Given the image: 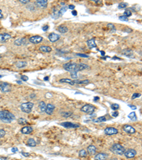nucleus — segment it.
<instances>
[{
    "label": "nucleus",
    "instance_id": "obj_1",
    "mask_svg": "<svg viewBox=\"0 0 142 160\" xmlns=\"http://www.w3.org/2000/svg\"><path fill=\"white\" fill-rule=\"evenodd\" d=\"M63 68L67 70V71H69V72H78V71H81L82 70H85V69H87L89 68L90 67L85 64V63H65L63 66Z\"/></svg>",
    "mask_w": 142,
    "mask_h": 160
},
{
    "label": "nucleus",
    "instance_id": "obj_2",
    "mask_svg": "<svg viewBox=\"0 0 142 160\" xmlns=\"http://www.w3.org/2000/svg\"><path fill=\"white\" fill-rule=\"evenodd\" d=\"M15 116L8 110L0 111V120L5 123H10L15 120Z\"/></svg>",
    "mask_w": 142,
    "mask_h": 160
},
{
    "label": "nucleus",
    "instance_id": "obj_3",
    "mask_svg": "<svg viewBox=\"0 0 142 160\" xmlns=\"http://www.w3.org/2000/svg\"><path fill=\"white\" fill-rule=\"evenodd\" d=\"M110 150L115 154L123 155L126 151V149L120 144H114L111 147Z\"/></svg>",
    "mask_w": 142,
    "mask_h": 160
},
{
    "label": "nucleus",
    "instance_id": "obj_4",
    "mask_svg": "<svg viewBox=\"0 0 142 160\" xmlns=\"http://www.w3.org/2000/svg\"><path fill=\"white\" fill-rule=\"evenodd\" d=\"M34 108V103L31 102H26L21 104L20 109L23 113H30L32 111V109Z\"/></svg>",
    "mask_w": 142,
    "mask_h": 160
},
{
    "label": "nucleus",
    "instance_id": "obj_5",
    "mask_svg": "<svg viewBox=\"0 0 142 160\" xmlns=\"http://www.w3.org/2000/svg\"><path fill=\"white\" fill-rule=\"evenodd\" d=\"M94 110H95V108L90 104H87V105H84L83 107H82V108H81L82 112L87 113L88 115H92L94 112Z\"/></svg>",
    "mask_w": 142,
    "mask_h": 160
},
{
    "label": "nucleus",
    "instance_id": "obj_6",
    "mask_svg": "<svg viewBox=\"0 0 142 160\" xmlns=\"http://www.w3.org/2000/svg\"><path fill=\"white\" fill-rule=\"evenodd\" d=\"M11 90V85L6 82H0V91L2 93H9Z\"/></svg>",
    "mask_w": 142,
    "mask_h": 160
},
{
    "label": "nucleus",
    "instance_id": "obj_7",
    "mask_svg": "<svg viewBox=\"0 0 142 160\" xmlns=\"http://www.w3.org/2000/svg\"><path fill=\"white\" fill-rule=\"evenodd\" d=\"M60 125L65 127V128H71V129H75V128H78L80 127L79 124H76V123H73L70 122H61Z\"/></svg>",
    "mask_w": 142,
    "mask_h": 160
},
{
    "label": "nucleus",
    "instance_id": "obj_8",
    "mask_svg": "<svg viewBox=\"0 0 142 160\" xmlns=\"http://www.w3.org/2000/svg\"><path fill=\"white\" fill-rule=\"evenodd\" d=\"M137 152L135 149H129L125 151L124 155L126 156V158L127 159H131V158H134L136 155Z\"/></svg>",
    "mask_w": 142,
    "mask_h": 160
},
{
    "label": "nucleus",
    "instance_id": "obj_9",
    "mask_svg": "<svg viewBox=\"0 0 142 160\" xmlns=\"http://www.w3.org/2000/svg\"><path fill=\"white\" fill-rule=\"evenodd\" d=\"M105 133L107 135H116L118 133V129L114 127H107L105 129Z\"/></svg>",
    "mask_w": 142,
    "mask_h": 160
},
{
    "label": "nucleus",
    "instance_id": "obj_10",
    "mask_svg": "<svg viewBox=\"0 0 142 160\" xmlns=\"http://www.w3.org/2000/svg\"><path fill=\"white\" fill-rule=\"evenodd\" d=\"M123 130L126 133H128V134H134L136 132V129L129 125H125L123 127Z\"/></svg>",
    "mask_w": 142,
    "mask_h": 160
},
{
    "label": "nucleus",
    "instance_id": "obj_11",
    "mask_svg": "<svg viewBox=\"0 0 142 160\" xmlns=\"http://www.w3.org/2000/svg\"><path fill=\"white\" fill-rule=\"evenodd\" d=\"M43 41V37L40 36H34L29 38V41L34 44H38Z\"/></svg>",
    "mask_w": 142,
    "mask_h": 160
},
{
    "label": "nucleus",
    "instance_id": "obj_12",
    "mask_svg": "<svg viewBox=\"0 0 142 160\" xmlns=\"http://www.w3.org/2000/svg\"><path fill=\"white\" fill-rule=\"evenodd\" d=\"M55 110V106L52 104L49 103L48 105H46V108H45V113L49 115H51Z\"/></svg>",
    "mask_w": 142,
    "mask_h": 160
},
{
    "label": "nucleus",
    "instance_id": "obj_13",
    "mask_svg": "<svg viewBox=\"0 0 142 160\" xmlns=\"http://www.w3.org/2000/svg\"><path fill=\"white\" fill-rule=\"evenodd\" d=\"M108 156V154L106 153H98L94 156V160H106Z\"/></svg>",
    "mask_w": 142,
    "mask_h": 160
},
{
    "label": "nucleus",
    "instance_id": "obj_14",
    "mask_svg": "<svg viewBox=\"0 0 142 160\" xmlns=\"http://www.w3.org/2000/svg\"><path fill=\"white\" fill-rule=\"evenodd\" d=\"M122 53L123 55H124L125 56H127L129 58H132L134 56V53L133 51L130 48H125L124 50H122Z\"/></svg>",
    "mask_w": 142,
    "mask_h": 160
},
{
    "label": "nucleus",
    "instance_id": "obj_15",
    "mask_svg": "<svg viewBox=\"0 0 142 160\" xmlns=\"http://www.w3.org/2000/svg\"><path fill=\"white\" fill-rule=\"evenodd\" d=\"M36 5L40 8H45L48 4V1L47 0H38L35 2Z\"/></svg>",
    "mask_w": 142,
    "mask_h": 160
},
{
    "label": "nucleus",
    "instance_id": "obj_16",
    "mask_svg": "<svg viewBox=\"0 0 142 160\" xmlns=\"http://www.w3.org/2000/svg\"><path fill=\"white\" fill-rule=\"evenodd\" d=\"M32 132H33V128L30 126L23 127L21 129V132L22 133V134H24V135H29V134H30V133H31Z\"/></svg>",
    "mask_w": 142,
    "mask_h": 160
},
{
    "label": "nucleus",
    "instance_id": "obj_17",
    "mask_svg": "<svg viewBox=\"0 0 142 160\" xmlns=\"http://www.w3.org/2000/svg\"><path fill=\"white\" fill-rule=\"evenodd\" d=\"M26 43V38H19L14 41V44L16 46H23Z\"/></svg>",
    "mask_w": 142,
    "mask_h": 160
},
{
    "label": "nucleus",
    "instance_id": "obj_18",
    "mask_svg": "<svg viewBox=\"0 0 142 160\" xmlns=\"http://www.w3.org/2000/svg\"><path fill=\"white\" fill-rule=\"evenodd\" d=\"M11 39V35L7 33L0 34V42H7L9 39Z\"/></svg>",
    "mask_w": 142,
    "mask_h": 160
},
{
    "label": "nucleus",
    "instance_id": "obj_19",
    "mask_svg": "<svg viewBox=\"0 0 142 160\" xmlns=\"http://www.w3.org/2000/svg\"><path fill=\"white\" fill-rule=\"evenodd\" d=\"M59 39H60V35H58L57 34H55V33H51L49 36V39L51 42H56Z\"/></svg>",
    "mask_w": 142,
    "mask_h": 160
},
{
    "label": "nucleus",
    "instance_id": "obj_20",
    "mask_svg": "<svg viewBox=\"0 0 142 160\" xmlns=\"http://www.w3.org/2000/svg\"><path fill=\"white\" fill-rule=\"evenodd\" d=\"M87 152L90 155H94V154H96L97 152V148L94 145H90L87 147Z\"/></svg>",
    "mask_w": 142,
    "mask_h": 160
},
{
    "label": "nucleus",
    "instance_id": "obj_21",
    "mask_svg": "<svg viewBox=\"0 0 142 160\" xmlns=\"http://www.w3.org/2000/svg\"><path fill=\"white\" fill-rule=\"evenodd\" d=\"M39 51L43 53H49L52 51V48L48 46H41L39 47Z\"/></svg>",
    "mask_w": 142,
    "mask_h": 160
},
{
    "label": "nucleus",
    "instance_id": "obj_22",
    "mask_svg": "<svg viewBox=\"0 0 142 160\" xmlns=\"http://www.w3.org/2000/svg\"><path fill=\"white\" fill-rule=\"evenodd\" d=\"M60 83H68L71 86H74L75 83L74 82V81H72L71 79H69V78H62L60 79L59 81Z\"/></svg>",
    "mask_w": 142,
    "mask_h": 160
},
{
    "label": "nucleus",
    "instance_id": "obj_23",
    "mask_svg": "<svg viewBox=\"0 0 142 160\" xmlns=\"http://www.w3.org/2000/svg\"><path fill=\"white\" fill-rule=\"evenodd\" d=\"M87 46H88V47H89L90 48H96V46H97V44H96L95 41H94V39H92L87 41Z\"/></svg>",
    "mask_w": 142,
    "mask_h": 160
},
{
    "label": "nucleus",
    "instance_id": "obj_24",
    "mask_svg": "<svg viewBox=\"0 0 142 160\" xmlns=\"http://www.w3.org/2000/svg\"><path fill=\"white\" fill-rule=\"evenodd\" d=\"M45 108H46V105L45 104V102L43 101H41L39 102L38 109H39L40 113H44L45 111Z\"/></svg>",
    "mask_w": 142,
    "mask_h": 160
},
{
    "label": "nucleus",
    "instance_id": "obj_25",
    "mask_svg": "<svg viewBox=\"0 0 142 160\" xmlns=\"http://www.w3.org/2000/svg\"><path fill=\"white\" fill-rule=\"evenodd\" d=\"M26 144L29 146V147H36L37 143L33 139V138H29L27 142H26Z\"/></svg>",
    "mask_w": 142,
    "mask_h": 160
},
{
    "label": "nucleus",
    "instance_id": "obj_26",
    "mask_svg": "<svg viewBox=\"0 0 142 160\" xmlns=\"http://www.w3.org/2000/svg\"><path fill=\"white\" fill-rule=\"evenodd\" d=\"M58 31L60 32V33H62V34L66 33V32L68 31L67 27V26H65V25H61V26H58Z\"/></svg>",
    "mask_w": 142,
    "mask_h": 160
},
{
    "label": "nucleus",
    "instance_id": "obj_27",
    "mask_svg": "<svg viewBox=\"0 0 142 160\" xmlns=\"http://www.w3.org/2000/svg\"><path fill=\"white\" fill-rule=\"evenodd\" d=\"M26 65H27V63H26V62H25V61H19V62H17V63H16V67L19 68H24L25 66H26Z\"/></svg>",
    "mask_w": 142,
    "mask_h": 160
},
{
    "label": "nucleus",
    "instance_id": "obj_28",
    "mask_svg": "<svg viewBox=\"0 0 142 160\" xmlns=\"http://www.w3.org/2000/svg\"><path fill=\"white\" fill-rule=\"evenodd\" d=\"M75 83L77 84H89L90 83V81L89 80H84V81H79V80H76V81H74Z\"/></svg>",
    "mask_w": 142,
    "mask_h": 160
},
{
    "label": "nucleus",
    "instance_id": "obj_29",
    "mask_svg": "<svg viewBox=\"0 0 142 160\" xmlns=\"http://www.w3.org/2000/svg\"><path fill=\"white\" fill-rule=\"evenodd\" d=\"M94 122H97V123H99V122H105L107 121V119L105 116H102V117H100L98 118H97L96 120H93Z\"/></svg>",
    "mask_w": 142,
    "mask_h": 160
},
{
    "label": "nucleus",
    "instance_id": "obj_30",
    "mask_svg": "<svg viewBox=\"0 0 142 160\" xmlns=\"http://www.w3.org/2000/svg\"><path fill=\"white\" fill-rule=\"evenodd\" d=\"M128 117H129V119H131V120H133V121H136V120H137L136 113H135L134 112H132V113H129V115H128Z\"/></svg>",
    "mask_w": 142,
    "mask_h": 160
},
{
    "label": "nucleus",
    "instance_id": "obj_31",
    "mask_svg": "<svg viewBox=\"0 0 142 160\" xmlns=\"http://www.w3.org/2000/svg\"><path fill=\"white\" fill-rule=\"evenodd\" d=\"M18 122H19V124H20L21 125H25L26 124H28V121L25 118H23V117L19 118L18 120Z\"/></svg>",
    "mask_w": 142,
    "mask_h": 160
},
{
    "label": "nucleus",
    "instance_id": "obj_32",
    "mask_svg": "<svg viewBox=\"0 0 142 160\" xmlns=\"http://www.w3.org/2000/svg\"><path fill=\"white\" fill-rule=\"evenodd\" d=\"M67 9H68V7H67V6H64V7H61V9H60V11H58V14H59L60 16H62V15L67 10Z\"/></svg>",
    "mask_w": 142,
    "mask_h": 160
},
{
    "label": "nucleus",
    "instance_id": "obj_33",
    "mask_svg": "<svg viewBox=\"0 0 142 160\" xmlns=\"http://www.w3.org/2000/svg\"><path fill=\"white\" fill-rule=\"evenodd\" d=\"M87 155V152L85 149H81L79 152V156L80 157H85Z\"/></svg>",
    "mask_w": 142,
    "mask_h": 160
},
{
    "label": "nucleus",
    "instance_id": "obj_34",
    "mask_svg": "<svg viewBox=\"0 0 142 160\" xmlns=\"http://www.w3.org/2000/svg\"><path fill=\"white\" fill-rule=\"evenodd\" d=\"M111 108L113 110H118L120 108V105L118 104H116V103H113V104L111 105Z\"/></svg>",
    "mask_w": 142,
    "mask_h": 160
},
{
    "label": "nucleus",
    "instance_id": "obj_35",
    "mask_svg": "<svg viewBox=\"0 0 142 160\" xmlns=\"http://www.w3.org/2000/svg\"><path fill=\"white\" fill-rule=\"evenodd\" d=\"M127 7H128V3H126V2H122L118 5V8L119 9H124Z\"/></svg>",
    "mask_w": 142,
    "mask_h": 160
},
{
    "label": "nucleus",
    "instance_id": "obj_36",
    "mask_svg": "<svg viewBox=\"0 0 142 160\" xmlns=\"http://www.w3.org/2000/svg\"><path fill=\"white\" fill-rule=\"evenodd\" d=\"M70 75L71 78H74V79H76V78H78V73H77V72H71Z\"/></svg>",
    "mask_w": 142,
    "mask_h": 160
},
{
    "label": "nucleus",
    "instance_id": "obj_37",
    "mask_svg": "<svg viewBox=\"0 0 142 160\" xmlns=\"http://www.w3.org/2000/svg\"><path fill=\"white\" fill-rule=\"evenodd\" d=\"M71 115H72V113L71 112H66V113H62V116L64 117H70Z\"/></svg>",
    "mask_w": 142,
    "mask_h": 160
},
{
    "label": "nucleus",
    "instance_id": "obj_38",
    "mask_svg": "<svg viewBox=\"0 0 142 160\" xmlns=\"http://www.w3.org/2000/svg\"><path fill=\"white\" fill-rule=\"evenodd\" d=\"M119 19H120V21H129L128 17H127V16H120L119 17Z\"/></svg>",
    "mask_w": 142,
    "mask_h": 160
},
{
    "label": "nucleus",
    "instance_id": "obj_39",
    "mask_svg": "<svg viewBox=\"0 0 142 160\" xmlns=\"http://www.w3.org/2000/svg\"><path fill=\"white\" fill-rule=\"evenodd\" d=\"M123 16H125L127 17H129L131 16V12L129 11V10H126L124 12V15Z\"/></svg>",
    "mask_w": 142,
    "mask_h": 160
},
{
    "label": "nucleus",
    "instance_id": "obj_40",
    "mask_svg": "<svg viewBox=\"0 0 142 160\" xmlns=\"http://www.w3.org/2000/svg\"><path fill=\"white\" fill-rule=\"evenodd\" d=\"M5 135H6V132L4 129H0V138L4 137L5 136Z\"/></svg>",
    "mask_w": 142,
    "mask_h": 160
},
{
    "label": "nucleus",
    "instance_id": "obj_41",
    "mask_svg": "<svg viewBox=\"0 0 142 160\" xmlns=\"http://www.w3.org/2000/svg\"><path fill=\"white\" fill-rule=\"evenodd\" d=\"M21 80L23 81H27L29 80V77L26 76V75H22L21 76Z\"/></svg>",
    "mask_w": 142,
    "mask_h": 160
},
{
    "label": "nucleus",
    "instance_id": "obj_42",
    "mask_svg": "<svg viewBox=\"0 0 142 160\" xmlns=\"http://www.w3.org/2000/svg\"><path fill=\"white\" fill-rule=\"evenodd\" d=\"M141 94H140V93H134V94L132 95L131 98H132V99H136V98H137L141 97Z\"/></svg>",
    "mask_w": 142,
    "mask_h": 160
},
{
    "label": "nucleus",
    "instance_id": "obj_43",
    "mask_svg": "<svg viewBox=\"0 0 142 160\" xmlns=\"http://www.w3.org/2000/svg\"><path fill=\"white\" fill-rule=\"evenodd\" d=\"M76 55L78 56H80V57H83V58H88V56L87 55L83 54V53H77Z\"/></svg>",
    "mask_w": 142,
    "mask_h": 160
},
{
    "label": "nucleus",
    "instance_id": "obj_44",
    "mask_svg": "<svg viewBox=\"0 0 142 160\" xmlns=\"http://www.w3.org/2000/svg\"><path fill=\"white\" fill-rule=\"evenodd\" d=\"M49 25H45V26H43V27H42V30H43V31H46L47 30L49 29Z\"/></svg>",
    "mask_w": 142,
    "mask_h": 160
},
{
    "label": "nucleus",
    "instance_id": "obj_45",
    "mask_svg": "<svg viewBox=\"0 0 142 160\" xmlns=\"http://www.w3.org/2000/svg\"><path fill=\"white\" fill-rule=\"evenodd\" d=\"M112 115L113 117H117L118 115H119V113H118V112H116V111H115V112H113V113H112Z\"/></svg>",
    "mask_w": 142,
    "mask_h": 160
},
{
    "label": "nucleus",
    "instance_id": "obj_46",
    "mask_svg": "<svg viewBox=\"0 0 142 160\" xmlns=\"http://www.w3.org/2000/svg\"><path fill=\"white\" fill-rule=\"evenodd\" d=\"M107 26H108V27H109V28H112V29H114V31L115 30V27H114V26L112 23H108Z\"/></svg>",
    "mask_w": 142,
    "mask_h": 160
},
{
    "label": "nucleus",
    "instance_id": "obj_47",
    "mask_svg": "<svg viewBox=\"0 0 142 160\" xmlns=\"http://www.w3.org/2000/svg\"><path fill=\"white\" fill-rule=\"evenodd\" d=\"M19 2H20L21 3H22V4H28V3L29 2V0H20Z\"/></svg>",
    "mask_w": 142,
    "mask_h": 160
},
{
    "label": "nucleus",
    "instance_id": "obj_48",
    "mask_svg": "<svg viewBox=\"0 0 142 160\" xmlns=\"http://www.w3.org/2000/svg\"><path fill=\"white\" fill-rule=\"evenodd\" d=\"M21 154L23 156H30V154L28 153V152H21Z\"/></svg>",
    "mask_w": 142,
    "mask_h": 160
},
{
    "label": "nucleus",
    "instance_id": "obj_49",
    "mask_svg": "<svg viewBox=\"0 0 142 160\" xmlns=\"http://www.w3.org/2000/svg\"><path fill=\"white\" fill-rule=\"evenodd\" d=\"M18 149L16 148V147H13L12 149H11V152H14V153H16V152H18Z\"/></svg>",
    "mask_w": 142,
    "mask_h": 160
},
{
    "label": "nucleus",
    "instance_id": "obj_50",
    "mask_svg": "<svg viewBox=\"0 0 142 160\" xmlns=\"http://www.w3.org/2000/svg\"><path fill=\"white\" fill-rule=\"evenodd\" d=\"M129 107V108H131L132 110H136V107L135 106V105H128Z\"/></svg>",
    "mask_w": 142,
    "mask_h": 160
},
{
    "label": "nucleus",
    "instance_id": "obj_51",
    "mask_svg": "<svg viewBox=\"0 0 142 160\" xmlns=\"http://www.w3.org/2000/svg\"><path fill=\"white\" fill-rule=\"evenodd\" d=\"M127 29V30H124L125 32H128V33H131V31H132V30L131 29H129V28H126V29Z\"/></svg>",
    "mask_w": 142,
    "mask_h": 160
},
{
    "label": "nucleus",
    "instance_id": "obj_52",
    "mask_svg": "<svg viewBox=\"0 0 142 160\" xmlns=\"http://www.w3.org/2000/svg\"><path fill=\"white\" fill-rule=\"evenodd\" d=\"M75 8V7L74 5H73V4H70V5L68 7V9H72V10H73Z\"/></svg>",
    "mask_w": 142,
    "mask_h": 160
},
{
    "label": "nucleus",
    "instance_id": "obj_53",
    "mask_svg": "<svg viewBox=\"0 0 142 160\" xmlns=\"http://www.w3.org/2000/svg\"><path fill=\"white\" fill-rule=\"evenodd\" d=\"M72 14H73V16H77V15H78V12H77V11H75V10H73V12H72Z\"/></svg>",
    "mask_w": 142,
    "mask_h": 160
},
{
    "label": "nucleus",
    "instance_id": "obj_54",
    "mask_svg": "<svg viewBox=\"0 0 142 160\" xmlns=\"http://www.w3.org/2000/svg\"><path fill=\"white\" fill-rule=\"evenodd\" d=\"M93 2H94L97 3V4H100V3H102V2L100 1V0H93Z\"/></svg>",
    "mask_w": 142,
    "mask_h": 160
},
{
    "label": "nucleus",
    "instance_id": "obj_55",
    "mask_svg": "<svg viewBox=\"0 0 142 160\" xmlns=\"http://www.w3.org/2000/svg\"><path fill=\"white\" fill-rule=\"evenodd\" d=\"M2 10L1 9H0V19H2L3 17H4V16H3V14H2Z\"/></svg>",
    "mask_w": 142,
    "mask_h": 160
},
{
    "label": "nucleus",
    "instance_id": "obj_56",
    "mask_svg": "<svg viewBox=\"0 0 142 160\" xmlns=\"http://www.w3.org/2000/svg\"><path fill=\"white\" fill-rule=\"evenodd\" d=\"M100 100V98L99 97H94V101H97V100Z\"/></svg>",
    "mask_w": 142,
    "mask_h": 160
},
{
    "label": "nucleus",
    "instance_id": "obj_57",
    "mask_svg": "<svg viewBox=\"0 0 142 160\" xmlns=\"http://www.w3.org/2000/svg\"><path fill=\"white\" fill-rule=\"evenodd\" d=\"M49 79V76H46V77H45L44 78V81H48V80Z\"/></svg>",
    "mask_w": 142,
    "mask_h": 160
},
{
    "label": "nucleus",
    "instance_id": "obj_58",
    "mask_svg": "<svg viewBox=\"0 0 142 160\" xmlns=\"http://www.w3.org/2000/svg\"><path fill=\"white\" fill-rule=\"evenodd\" d=\"M35 97H36V95L35 94H31L30 95V98H34Z\"/></svg>",
    "mask_w": 142,
    "mask_h": 160
},
{
    "label": "nucleus",
    "instance_id": "obj_59",
    "mask_svg": "<svg viewBox=\"0 0 142 160\" xmlns=\"http://www.w3.org/2000/svg\"><path fill=\"white\" fill-rule=\"evenodd\" d=\"M110 160H119L117 158H116V157H114V158H112V159H111Z\"/></svg>",
    "mask_w": 142,
    "mask_h": 160
},
{
    "label": "nucleus",
    "instance_id": "obj_60",
    "mask_svg": "<svg viewBox=\"0 0 142 160\" xmlns=\"http://www.w3.org/2000/svg\"><path fill=\"white\" fill-rule=\"evenodd\" d=\"M100 52H101V54H102V56H104V55L105 54V52H104L103 51H100Z\"/></svg>",
    "mask_w": 142,
    "mask_h": 160
},
{
    "label": "nucleus",
    "instance_id": "obj_61",
    "mask_svg": "<svg viewBox=\"0 0 142 160\" xmlns=\"http://www.w3.org/2000/svg\"><path fill=\"white\" fill-rule=\"evenodd\" d=\"M16 82H17L18 83H19V84H21V81H17Z\"/></svg>",
    "mask_w": 142,
    "mask_h": 160
},
{
    "label": "nucleus",
    "instance_id": "obj_62",
    "mask_svg": "<svg viewBox=\"0 0 142 160\" xmlns=\"http://www.w3.org/2000/svg\"><path fill=\"white\" fill-rule=\"evenodd\" d=\"M2 77H3V75H0V78H2Z\"/></svg>",
    "mask_w": 142,
    "mask_h": 160
}]
</instances>
